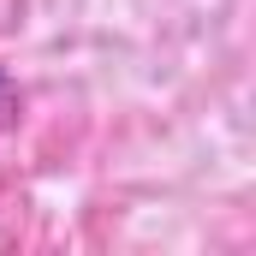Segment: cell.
Listing matches in <instances>:
<instances>
[{"mask_svg":"<svg viewBox=\"0 0 256 256\" xmlns=\"http://www.w3.org/2000/svg\"><path fill=\"white\" fill-rule=\"evenodd\" d=\"M18 114H24V96H18V84H12V78H0V131L18 126Z\"/></svg>","mask_w":256,"mask_h":256,"instance_id":"6da1fadb","label":"cell"}]
</instances>
